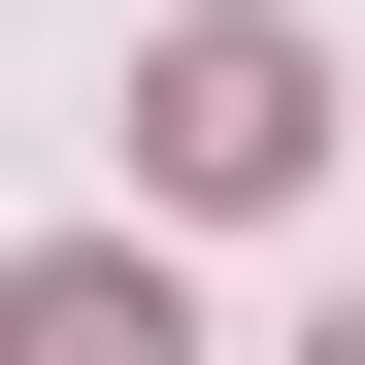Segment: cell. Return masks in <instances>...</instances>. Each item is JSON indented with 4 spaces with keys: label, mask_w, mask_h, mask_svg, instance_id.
<instances>
[{
    "label": "cell",
    "mask_w": 365,
    "mask_h": 365,
    "mask_svg": "<svg viewBox=\"0 0 365 365\" xmlns=\"http://www.w3.org/2000/svg\"><path fill=\"white\" fill-rule=\"evenodd\" d=\"M0 365H200V332H166L133 232H67V266H0Z\"/></svg>",
    "instance_id": "obj_2"
},
{
    "label": "cell",
    "mask_w": 365,
    "mask_h": 365,
    "mask_svg": "<svg viewBox=\"0 0 365 365\" xmlns=\"http://www.w3.org/2000/svg\"><path fill=\"white\" fill-rule=\"evenodd\" d=\"M133 166L166 200H299V166H332V67H299V34H166L133 67Z\"/></svg>",
    "instance_id": "obj_1"
},
{
    "label": "cell",
    "mask_w": 365,
    "mask_h": 365,
    "mask_svg": "<svg viewBox=\"0 0 365 365\" xmlns=\"http://www.w3.org/2000/svg\"><path fill=\"white\" fill-rule=\"evenodd\" d=\"M299 365H365V299H332V332H299Z\"/></svg>",
    "instance_id": "obj_3"
}]
</instances>
